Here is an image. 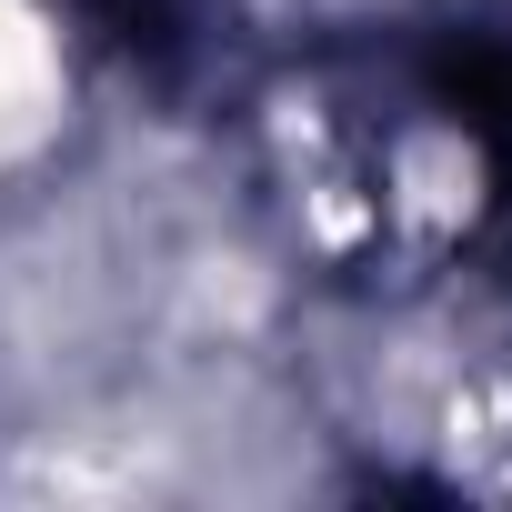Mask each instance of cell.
I'll return each mask as SVG.
<instances>
[{
    "label": "cell",
    "mask_w": 512,
    "mask_h": 512,
    "mask_svg": "<svg viewBox=\"0 0 512 512\" xmlns=\"http://www.w3.org/2000/svg\"><path fill=\"white\" fill-rule=\"evenodd\" d=\"M432 91L452 101V121L492 151V201L512 221V31H452L432 51Z\"/></svg>",
    "instance_id": "obj_1"
},
{
    "label": "cell",
    "mask_w": 512,
    "mask_h": 512,
    "mask_svg": "<svg viewBox=\"0 0 512 512\" xmlns=\"http://www.w3.org/2000/svg\"><path fill=\"white\" fill-rule=\"evenodd\" d=\"M101 41H121L131 61H171L191 41V0H91Z\"/></svg>",
    "instance_id": "obj_2"
}]
</instances>
